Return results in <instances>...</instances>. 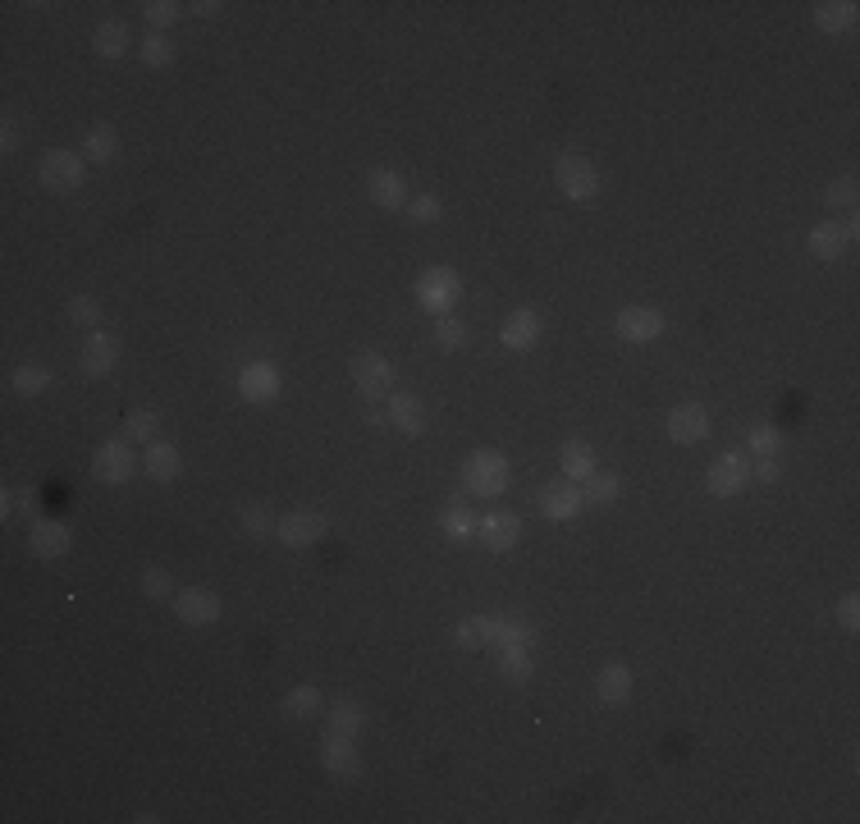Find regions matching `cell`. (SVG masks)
Wrapping results in <instances>:
<instances>
[{"label":"cell","instance_id":"6da1fadb","mask_svg":"<svg viewBox=\"0 0 860 824\" xmlns=\"http://www.w3.org/2000/svg\"><path fill=\"white\" fill-rule=\"evenodd\" d=\"M463 486H467V495H476V499H499L508 486H513V467H508V458L495 454V449H476V454L463 463Z\"/></svg>","mask_w":860,"mask_h":824},{"label":"cell","instance_id":"7a4b0ae2","mask_svg":"<svg viewBox=\"0 0 860 824\" xmlns=\"http://www.w3.org/2000/svg\"><path fill=\"white\" fill-rule=\"evenodd\" d=\"M458 298H463V275L458 271H449V266H430V271L417 275V303L426 307L430 316H449Z\"/></svg>","mask_w":860,"mask_h":824},{"label":"cell","instance_id":"3957f363","mask_svg":"<svg viewBox=\"0 0 860 824\" xmlns=\"http://www.w3.org/2000/svg\"><path fill=\"white\" fill-rule=\"evenodd\" d=\"M554 184H559V193L572 197V202H591V197L600 193V174H595V165L581 152H563L559 165H554Z\"/></svg>","mask_w":860,"mask_h":824},{"label":"cell","instance_id":"277c9868","mask_svg":"<svg viewBox=\"0 0 860 824\" xmlns=\"http://www.w3.org/2000/svg\"><path fill=\"white\" fill-rule=\"evenodd\" d=\"M37 179H42L46 193H74V188H83L87 165H83V156H78V152L51 147V152L42 156V170H37Z\"/></svg>","mask_w":860,"mask_h":824},{"label":"cell","instance_id":"5b68a950","mask_svg":"<svg viewBox=\"0 0 860 824\" xmlns=\"http://www.w3.org/2000/svg\"><path fill=\"white\" fill-rule=\"evenodd\" d=\"M348 371H353V385L366 399H389L394 394V362L385 353H357L348 362Z\"/></svg>","mask_w":860,"mask_h":824},{"label":"cell","instance_id":"8992f818","mask_svg":"<svg viewBox=\"0 0 860 824\" xmlns=\"http://www.w3.org/2000/svg\"><path fill=\"white\" fill-rule=\"evenodd\" d=\"M138 472V458H133L129 440H106V445L92 454V477L101 486H124V481Z\"/></svg>","mask_w":860,"mask_h":824},{"label":"cell","instance_id":"52a82bcc","mask_svg":"<svg viewBox=\"0 0 860 824\" xmlns=\"http://www.w3.org/2000/svg\"><path fill=\"white\" fill-rule=\"evenodd\" d=\"M746 486H751V463H746L742 454H719L710 463V472H705V490H710L714 499L742 495Z\"/></svg>","mask_w":860,"mask_h":824},{"label":"cell","instance_id":"ba28073f","mask_svg":"<svg viewBox=\"0 0 860 824\" xmlns=\"http://www.w3.org/2000/svg\"><path fill=\"white\" fill-rule=\"evenodd\" d=\"M325 532H330V518H325V513H316V509L284 513L280 527H275V536H280L289 550H307V545H316Z\"/></svg>","mask_w":860,"mask_h":824},{"label":"cell","instance_id":"9c48e42d","mask_svg":"<svg viewBox=\"0 0 860 824\" xmlns=\"http://www.w3.org/2000/svg\"><path fill=\"white\" fill-rule=\"evenodd\" d=\"M613 335L623 339V344H655L664 335V316L655 307H623V312L613 316Z\"/></svg>","mask_w":860,"mask_h":824},{"label":"cell","instance_id":"30bf717a","mask_svg":"<svg viewBox=\"0 0 860 824\" xmlns=\"http://www.w3.org/2000/svg\"><path fill=\"white\" fill-rule=\"evenodd\" d=\"M220 596L215 591H206V586H183L179 596H174V614H179V623H188V628H211L215 618H220Z\"/></svg>","mask_w":860,"mask_h":824},{"label":"cell","instance_id":"8fae6325","mask_svg":"<svg viewBox=\"0 0 860 824\" xmlns=\"http://www.w3.org/2000/svg\"><path fill=\"white\" fill-rule=\"evenodd\" d=\"M536 504H540V513H545L549 522H572L581 513V504H586V499H581V486L577 481H545V486H540V495H536Z\"/></svg>","mask_w":860,"mask_h":824},{"label":"cell","instance_id":"7c38bea8","mask_svg":"<svg viewBox=\"0 0 860 824\" xmlns=\"http://www.w3.org/2000/svg\"><path fill=\"white\" fill-rule=\"evenodd\" d=\"M284 390V376L275 362H248V367L238 371V394L248 403H275Z\"/></svg>","mask_w":860,"mask_h":824},{"label":"cell","instance_id":"4fadbf2b","mask_svg":"<svg viewBox=\"0 0 860 824\" xmlns=\"http://www.w3.org/2000/svg\"><path fill=\"white\" fill-rule=\"evenodd\" d=\"M476 541L490 554H508L522 541V518L517 513H485V518H476Z\"/></svg>","mask_w":860,"mask_h":824},{"label":"cell","instance_id":"5bb4252c","mask_svg":"<svg viewBox=\"0 0 860 824\" xmlns=\"http://www.w3.org/2000/svg\"><path fill=\"white\" fill-rule=\"evenodd\" d=\"M119 362V339L106 335V330H92V335L83 339V358H78V371H83L87 380H101L110 376Z\"/></svg>","mask_w":860,"mask_h":824},{"label":"cell","instance_id":"9a60e30c","mask_svg":"<svg viewBox=\"0 0 860 824\" xmlns=\"http://www.w3.org/2000/svg\"><path fill=\"white\" fill-rule=\"evenodd\" d=\"M28 550L37 554V559H46V564H55V559H65L69 550H74V532H69V522H37L33 532H28Z\"/></svg>","mask_w":860,"mask_h":824},{"label":"cell","instance_id":"2e32d148","mask_svg":"<svg viewBox=\"0 0 860 824\" xmlns=\"http://www.w3.org/2000/svg\"><path fill=\"white\" fill-rule=\"evenodd\" d=\"M705 435H710V412L700 403H678L668 412V440L673 445H700Z\"/></svg>","mask_w":860,"mask_h":824},{"label":"cell","instance_id":"e0dca14e","mask_svg":"<svg viewBox=\"0 0 860 824\" xmlns=\"http://www.w3.org/2000/svg\"><path fill=\"white\" fill-rule=\"evenodd\" d=\"M536 339H540V312L517 307V312L504 316V326H499V344H504L508 353H527V348H536Z\"/></svg>","mask_w":860,"mask_h":824},{"label":"cell","instance_id":"ac0fdd59","mask_svg":"<svg viewBox=\"0 0 860 824\" xmlns=\"http://www.w3.org/2000/svg\"><path fill=\"white\" fill-rule=\"evenodd\" d=\"M321 765L325 774H334V779H357L362 774V756H357V738H334L321 747Z\"/></svg>","mask_w":860,"mask_h":824},{"label":"cell","instance_id":"d6986e66","mask_svg":"<svg viewBox=\"0 0 860 824\" xmlns=\"http://www.w3.org/2000/svg\"><path fill=\"white\" fill-rule=\"evenodd\" d=\"M366 197H371L380 211H398V206H408V184H403V174L398 170H371L366 174Z\"/></svg>","mask_w":860,"mask_h":824},{"label":"cell","instance_id":"ffe728a7","mask_svg":"<svg viewBox=\"0 0 860 824\" xmlns=\"http://www.w3.org/2000/svg\"><path fill=\"white\" fill-rule=\"evenodd\" d=\"M389 426H394V431H403V435H421L426 431V403L417 399V394H389Z\"/></svg>","mask_w":860,"mask_h":824},{"label":"cell","instance_id":"44dd1931","mask_svg":"<svg viewBox=\"0 0 860 824\" xmlns=\"http://www.w3.org/2000/svg\"><path fill=\"white\" fill-rule=\"evenodd\" d=\"M595 696H600V705H627V696H632V669L623 660L604 664L600 678H595Z\"/></svg>","mask_w":860,"mask_h":824},{"label":"cell","instance_id":"7402d4cb","mask_svg":"<svg viewBox=\"0 0 860 824\" xmlns=\"http://www.w3.org/2000/svg\"><path fill=\"white\" fill-rule=\"evenodd\" d=\"M806 248H810V257H819V261H838L842 252L851 248V239H847V229H842L838 220H824V225L810 229Z\"/></svg>","mask_w":860,"mask_h":824},{"label":"cell","instance_id":"603a6c76","mask_svg":"<svg viewBox=\"0 0 860 824\" xmlns=\"http://www.w3.org/2000/svg\"><path fill=\"white\" fill-rule=\"evenodd\" d=\"M142 467H147L151 481H174L183 472V454L170 445V440H151L147 454H142Z\"/></svg>","mask_w":860,"mask_h":824},{"label":"cell","instance_id":"cb8c5ba5","mask_svg":"<svg viewBox=\"0 0 860 824\" xmlns=\"http://www.w3.org/2000/svg\"><path fill=\"white\" fill-rule=\"evenodd\" d=\"M92 46H97V55H106V60H119V55L133 46V28L124 19H106V23H97Z\"/></svg>","mask_w":860,"mask_h":824},{"label":"cell","instance_id":"d4e9b609","mask_svg":"<svg viewBox=\"0 0 860 824\" xmlns=\"http://www.w3.org/2000/svg\"><path fill=\"white\" fill-rule=\"evenodd\" d=\"M495 628H499V614L463 618V623H458V632H453V641H458L463 651H481V646H490V641H495Z\"/></svg>","mask_w":860,"mask_h":824},{"label":"cell","instance_id":"484cf974","mask_svg":"<svg viewBox=\"0 0 860 824\" xmlns=\"http://www.w3.org/2000/svg\"><path fill=\"white\" fill-rule=\"evenodd\" d=\"M559 463H563V477L568 481H586V477H595V449L586 445V440H568V445L559 449Z\"/></svg>","mask_w":860,"mask_h":824},{"label":"cell","instance_id":"4316f807","mask_svg":"<svg viewBox=\"0 0 860 824\" xmlns=\"http://www.w3.org/2000/svg\"><path fill=\"white\" fill-rule=\"evenodd\" d=\"M815 23L824 33H847V28H856V0H819Z\"/></svg>","mask_w":860,"mask_h":824},{"label":"cell","instance_id":"83f0119b","mask_svg":"<svg viewBox=\"0 0 860 824\" xmlns=\"http://www.w3.org/2000/svg\"><path fill=\"white\" fill-rule=\"evenodd\" d=\"M325 719H330L334 738H357V733L366 728V710H362V705H353V701L330 705V710H325Z\"/></svg>","mask_w":860,"mask_h":824},{"label":"cell","instance_id":"f1b7e54d","mask_svg":"<svg viewBox=\"0 0 860 824\" xmlns=\"http://www.w3.org/2000/svg\"><path fill=\"white\" fill-rule=\"evenodd\" d=\"M83 156H92V161H115L119 156V133L110 129V124H97V129L83 133Z\"/></svg>","mask_w":860,"mask_h":824},{"label":"cell","instance_id":"f546056e","mask_svg":"<svg viewBox=\"0 0 860 824\" xmlns=\"http://www.w3.org/2000/svg\"><path fill=\"white\" fill-rule=\"evenodd\" d=\"M321 687L316 683H298L293 687L289 696H284V715H293V719H312V715H321Z\"/></svg>","mask_w":860,"mask_h":824},{"label":"cell","instance_id":"4dcf8cb0","mask_svg":"<svg viewBox=\"0 0 860 824\" xmlns=\"http://www.w3.org/2000/svg\"><path fill=\"white\" fill-rule=\"evenodd\" d=\"M156 431H161V417L151 408H133L129 417H124V440H129V445H151Z\"/></svg>","mask_w":860,"mask_h":824},{"label":"cell","instance_id":"1f68e13d","mask_svg":"<svg viewBox=\"0 0 860 824\" xmlns=\"http://www.w3.org/2000/svg\"><path fill=\"white\" fill-rule=\"evenodd\" d=\"M618 495H623L618 472H595V477L581 481V499H586V504H613Z\"/></svg>","mask_w":860,"mask_h":824},{"label":"cell","instance_id":"d6a6232c","mask_svg":"<svg viewBox=\"0 0 860 824\" xmlns=\"http://www.w3.org/2000/svg\"><path fill=\"white\" fill-rule=\"evenodd\" d=\"M440 532H444V541H472L476 518L467 513V504H449V509L440 513Z\"/></svg>","mask_w":860,"mask_h":824},{"label":"cell","instance_id":"836d02e7","mask_svg":"<svg viewBox=\"0 0 860 824\" xmlns=\"http://www.w3.org/2000/svg\"><path fill=\"white\" fill-rule=\"evenodd\" d=\"M238 527H243V536H275L280 518H275L266 504H243V509H238Z\"/></svg>","mask_w":860,"mask_h":824},{"label":"cell","instance_id":"e575fe53","mask_svg":"<svg viewBox=\"0 0 860 824\" xmlns=\"http://www.w3.org/2000/svg\"><path fill=\"white\" fill-rule=\"evenodd\" d=\"M499 673L508 683H527L531 678V646H499Z\"/></svg>","mask_w":860,"mask_h":824},{"label":"cell","instance_id":"d590c367","mask_svg":"<svg viewBox=\"0 0 860 824\" xmlns=\"http://www.w3.org/2000/svg\"><path fill=\"white\" fill-rule=\"evenodd\" d=\"M138 60L147 69H165V65H174V42L165 33H151V37H142L138 42Z\"/></svg>","mask_w":860,"mask_h":824},{"label":"cell","instance_id":"8d00e7d4","mask_svg":"<svg viewBox=\"0 0 860 824\" xmlns=\"http://www.w3.org/2000/svg\"><path fill=\"white\" fill-rule=\"evenodd\" d=\"M10 385H14L19 394H42L46 385H51V371H46L42 362H23V367H14Z\"/></svg>","mask_w":860,"mask_h":824},{"label":"cell","instance_id":"74e56055","mask_svg":"<svg viewBox=\"0 0 860 824\" xmlns=\"http://www.w3.org/2000/svg\"><path fill=\"white\" fill-rule=\"evenodd\" d=\"M142 596L156 600V605H165V600L179 596V586H174V577L165 573V568H147V573H142Z\"/></svg>","mask_w":860,"mask_h":824},{"label":"cell","instance_id":"f35d334b","mask_svg":"<svg viewBox=\"0 0 860 824\" xmlns=\"http://www.w3.org/2000/svg\"><path fill=\"white\" fill-rule=\"evenodd\" d=\"M435 344L444 348V353H458V348L467 344V326L458 321V316H435Z\"/></svg>","mask_w":860,"mask_h":824},{"label":"cell","instance_id":"ab89813d","mask_svg":"<svg viewBox=\"0 0 860 824\" xmlns=\"http://www.w3.org/2000/svg\"><path fill=\"white\" fill-rule=\"evenodd\" d=\"M746 445L755 449V458H764V454H778V449H783V431H778L774 422H755L751 431H746Z\"/></svg>","mask_w":860,"mask_h":824},{"label":"cell","instance_id":"60d3db41","mask_svg":"<svg viewBox=\"0 0 860 824\" xmlns=\"http://www.w3.org/2000/svg\"><path fill=\"white\" fill-rule=\"evenodd\" d=\"M824 206H828V211H838V206H856V174H842V179H833V184L824 188Z\"/></svg>","mask_w":860,"mask_h":824},{"label":"cell","instance_id":"b9f144b4","mask_svg":"<svg viewBox=\"0 0 860 824\" xmlns=\"http://www.w3.org/2000/svg\"><path fill=\"white\" fill-rule=\"evenodd\" d=\"M408 216L417 220V225H435V220L444 216V206L435 193H421V197H408Z\"/></svg>","mask_w":860,"mask_h":824},{"label":"cell","instance_id":"7bdbcfd3","mask_svg":"<svg viewBox=\"0 0 860 824\" xmlns=\"http://www.w3.org/2000/svg\"><path fill=\"white\" fill-rule=\"evenodd\" d=\"M69 321H74V326H97V321H101L97 298H87V293H74V298H69Z\"/></svg>","mask_w":860,"mask_h":824},{"label":"cell","instance_id":"ee69618b","mask_svg":"<svg viewBox=\"0 0 860 824\" xmlns=\"http://www.w3.org/2000/svg\"><path fill=\"white\" fill-rule=\"evenodd\" d=\"M142 14H147L151 28H170V23L179 19V5H174V0H147V5H142Z\"/></svg>","mask_w":860,"mask_h":824},{"label":"cell","instance_id":"f6af8a7d","mask_svg":"<svg viewBox=\"0 0 860 824\" xmlns=\"http://www.w3.org/2000/svg\"><path fill=\"white\" fill-rule=\"evenodd\" d=\"M833 618H838L842 632H856L860 628V600L856 596H842L838 600V614H833Z\"/></svg>","mask_w":860,"mask_h":824},{"label":"cell","instance_id":"bcb514c9","mask_svg":"<svg viewBox=\"0 0 860 824\" xmlns=\"http://www.w3.org/2000/svg\"><path fill=\"white\" fill-rule=\"evenodd\" d=\"M783 477V467L774 463V454H764V458H755V467H751V481H760V486H774V481Z\"/></svg>","mask_w":860,"mask_h":824},{"label":"cell","instance_id":"7dc6e473","mask_svg":"<svg viewBox=\"0 0 860 824\" xmlns=\"http://www.w3.org/2000/svg\"><path fill=\"white\" fill-rule=\"evenodd\" d=\"M0 152H5V156L19 152V120H14V110L5 115V133H0Z\"/></svg>","mask_w":860,"mask_h":824},{"label":"cell","instance_id":"c3c4849f","mask_svg":"<svg viewBox=\"0 0 860 824\" xmlns=\"http://www.w3.org/2000/svg\"><path fill=\"white\" fill-rule=\"evenodd\" d=\"M193 10H197V14H206V19H211V14H220V10H225V5H220V0H197Z\"/></svg>","mask_w":860,"mask_h":824},{"label":"cell","instance_id":"681fc988","mask_svg":"<svg viewBox=\"0 0 860 824\" xmlns=\"http://www.w3.org/2000/svg\"><path fill=\"white\" fill-rule=\"evenodd\" d=\"M10 513H14V495L5 490V495H0V518H10Z\"/></svg>","mask_w":860,"mask_h":824}]
</instances>
